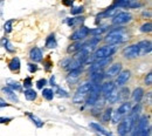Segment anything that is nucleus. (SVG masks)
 Wrapping results in <instances>:
<instances>
[{
  "mask_svg": "<svg viewBox=\"0 0 152 136\" xmlns=\"http://www.w3.org/2000/svg\"><path fill=\"white\" fill-rule=\"evenodd\" d=\"M117 51V45H109V46H104V47H101L98 49H96L94 52V54L91 55V58L87 59L86 62H90L93 63L94 61H97V60H102V59L109 58V57H113Z\"/></svg>",
  "mask_w": 152,
  "mask_h": 136,
  "instance_id": "f257e3e1",
  "label": "nucleus"
},
{
  "mask_svg": "<svg viewBox=\"0 0 152 136\" xmlns=\"http://www.w3.org/2000/svg\"><path fill=\"white\" fill-rule=\"evenodd\" d=\"M94 82H84V83H82V85H80L78 86V88H77V90H76V93L74 94V96H73V102L75 103V104H80V103H83V101L86 100V97L87 95L89 94V92L93 89V87H94Z\"/></svg>",
  "mask_w": 152,
  "mask_h": 136,
  "instance_id": "f03ea898",
  "label": "nucleus"
},
{
  "mask_svg": "<svg viewBox=\"0 0 152 136\" xmlns=\"http://www.w3.org/2000/svg\"><path fill=\"white\" fill-rule=\"evenodd\" d=\"M133 129L138 133L139 136H150V134H151V126H150L149 117L145 116V115L139 117L137 123L134 124Z\"/></svg>",
  "mask_w": 152,
  "mask_h": 136,
  "instance_id": "7ed1b4c3",
  "label": "nucleus"
},
{
  "mask_svg": "<svg viewBox=\"0 0 152 136\" xmlns=\"http://www.w3.org/2000/svg\"><path fill=\"white\" fill-rule=\"evenodd\" d=\"M123 29H124V27H118L117 29L111 31V32L105 37L104 41H105L107 43H109V45H119V43L124 42L125 40L128 39V37L123 33Z\"/></svg>",
  "mask_w": 152,
  "mask_h": 136,
  "instance_id": "20e7f679",
  "label": "nucleus"
},
{
  "mask_svg": "<svg viewBox=\"0 0 152 136\" xmlns=\"http://www.w3.org/2000/svg\"><path fill=\"white\" fill-rule=\"evenodd\" d=\"M131 108H132L131 102H123V103L115 110V113H113V116H111L113 122H114V123H118L119 121H122L124 117H126V115L130 113Z\"/></svg>",
  "mask_w": 152,
  "mask_h": 136,
  "instance_id": "39448f33",
  "label": "nucleus"
},
{
  "mask_svg": "<svg viewBox=\"0 0 152 136\" xmlns=\"http://www.w3.org/2000/svg\"><path fill=\"white\" fill-rule=\"evenodd\" d=\"M99 95H101V86L99 83H95L93 89L89 92V94L86 97V103L87 106H95V103H97L98 99H99Z\"/></svg>",
  "mask_w": 152,
  "mask_h": 136,
  "instance_id": "423d86ee",
  "label": "nucleus"
},
{
  "mask_svg": "<svg viewBox=\"0 0 152 136\" xmlns=\"http://www.w3.org/2000/svg\"><path fill=\"white\" fill-rule=\"evenodd\" d=\"M132 20V15L129 12H119L113 18V24L114 25H124L128 24Z\"/></svg>",
  "mask_w": 152,
  "mask_h": 136,
  "instance_id": "0eeeda50",
  "label": "nucleus"
},
{
  "mask_svg": "<svg viewBox=\"0 0 152 136\" xmlns=\"http://www.w3.org/2000/svg\"><path fill=\"white\" fill-rule=\"evenodd\" d=\"M123 57L125 59H136L139 57V47L138 45H130L123 49Z\"/></svg>",
  "mask_w": 152,
  "mask_h": 136,
  "instance_id": "6e6552de",
  "label": "nucleus"
},
{
  "mask_svg": "<svg viewBox=\"0 0 152 136\" xmlns=\"http://www.w3.org/2000/svg\"><path fill=\"white\" fill-rule=\"evenodd\" d=\"M89 28L88 27H86V26H82L81 28H78L77 31H75L72 35H70V40H73V41H81V40H83L84 38H87L88 35H89Z\"/></svg>",
  "mask_w": 152,
  "mask_h": 136,
  "instance_id": "1a4fd4ad",
  "label": "nucleus"
},
{
  "mask_svg": "<svg viewBox=\"0 0 152 136\" xmlns=\"http://www.w3.org/2000/svg\"><path fill=\"white\" fill-rule=\"evenodd\" d=\"M113 61V57H109V58L102 59V60H97L94 61L91 63V67H90V72H95V71H102L105 66H108L110 62Z\"/></svg>",
  "mask_w": 152,
  "mask_h": 136,
  "instance_id": "9d476101",
  "label": "nucleus"
},
{
  "mask_svg": "<svg viewBox=\"0 0 152 136\" xmlns=\"http://www.w3.org/2000/svg\"><path fill=\"white\" fill-rule=\"evenodd\" d=\"M121 69H122V63L118 62V63L111 65V66L107 69V72L104 73V78H115V76H117V75L119 74Z\"/></svg>",
  "mask_w": 152,
  "mask_h": 136,
  "instance_id": "9b49d317",
  "label": "nucleus"
},
{
  "mask_svg": "<svg viewBox=\"0 0 152 136\" xmlns=\"http://www.w3.org/2000/svg\"><path fill=\"white\" fill-rule=\"evenodd\" d=\"M137 45L139 47V57L140 55H146V54H149L151 52L152 45L150 40H143V41L138 42Z\"/></svg>",
  "mask_w": 152,
  "mask_h": 136,
  "instance_id": "f8f14e48",
  "label": "nucleus"
},
{
  "mask_svg": "<svg viewBox=\"0 0 152 136\" xmlns=\"http://www.w3.org/2000/svg\"><path fill=\"white\" fill-rule=\"evenodd\" d=\"M130 75H131V72H130V71H123V72H119V74L117 75V80H116L117 86H119V87L124 86V85L129 81Z\"/></svg>",
  "mask_w": 152,
  "mask_h": 136,
  "instance_id": "ddd939ff",
  "label": "nucleus"
},
{
  "mask_svg": "<svg viewBox=\"0 0 152 136\" xmlns=\"http://www.w3.org/2000/svg\"><path fill=\"white\" fill-rule=\"evenodd\" d=\"M115 87H116V85H115L113 81H109V82L103 83V85L101 86V94L104 96V99H107L108 95L114 90Z\"/></svg>",
  "mask_w": 152,
  "mask_h": 136,
  "instance_id": "4468645a",
  "label": "nucleus"
},
{
  "mask_svg": "<svg viewBox=\"0 0 152 136\" xmlns=\"http://www.w3.org/2000/svg\"><path fill=\"white\" fill-rule=\"evenodd\" d=\"M42 57H43L42 51L40 48H38V47L32 48L31 52H29V58H31V60L33 62H40V61H42Z\"/></svg>",
  "mask_w": 152,
  "mask_h": 136,
  "instance_id": "2eb2a0df",
  "label": "nucleus"
},
{
  "mask_svg": "<svg viewBox=\"0 0 152 136\" xmlns=\"http://www.w3.org/2000/svg\"><path fill=\"white\" fill-rule=\"evenodd\" d=\"M81 73H82L81 68L73 69V71H69V74H68V76H67V81H68V83H69V85H73V83L77 82V80L80 79Z\"/></svg>",
  "mask_w": 152,
  "mask_h": 136,
  "instance_id": "dca6fc26",
  "label": "nucleus"
},
{
  "mask_svg": "<svg viewBox=\"0 0 152 136\" xmlns=\"http://www.w3.org/2000/svg\"><path fill=\"white\" fill-rule=\"evenodd\" d=\"M2 93L8 97L11 101H13V102H18V101H19V97L15 94V92L12 90V89H11L10 87H7V86H6V87H2Z\"/></svg>",
  "mask_w": 152,
  "mask_h": 136,
  "instance_id": "f3484780",
  "label": "nucleus"
},
{
  "mask_svg": "<svg viewBox=\"0 0 152 136\" xmlns=\"http://www.w3.org/2000/svg\"><path fill=\"white\" fill-rule=\"evenodd\" d=\"M90 128H93V129H95L96 132H98L99 134H102V135L104 136H114L110 132H108L105 128H103L99 123H97V122H91L90 123Z\"/></svg>",
  "mask_w": 152,
  "mask_h": 136,
  "instance_id": "a211bd4d",
  "label": "nucleus"
},
{
  "mask_svg": "<svg viewBox=\"0 0 152 136\" xmlns=\"http://www.w3.org/2000/svg\"><path fill=\"white\" fill-rule=\"evenodd\" d=\"M131 96H132V100L136 102V103H139V102L142 101V99L144 97V89H143L142 87L136 88V89L132 92Z\"/></svg>",
  "mask_w": 152,
  "mask_h": 136,
  "instance_id": "6ab92c4d",
  "label": "nucleus"
},
{
  "mask_svg": "<svg viewBox=\"0 0 152 136\" xmlns=\"http://www.w3.org/2000/svg\"><path fill=\"white\" fill-rule=\"evenodd\" d=\"M90 73H91L90 80H91V82H94V83H99V82L104 79V73L101 72V71H95V72H90Z\"/></svg>",
  "mask_w": 152,
  "mask_h": 136,
  "instance_id": "aec40b11",
  "label": "nucleus"
},
{
  "mask_svg": "<svg viewBox=\"0 0 152 136\" xmlns=\"http://www.w3.org/2000/svg\"><path fill=\"white\" fill-rule=\"evenodd\" d=\"M6 83H7V87H10L12 90H15V92H20L21 89H22V86L20 85L18 81H14V80H12V79H8L7 81H6Z\"/></svg>",
  "mask_w": 152,
  "mask_h": 136,
  "instance_id": "412c9836",
  "label": "nucleus"
},
{
  "mask_svg": "<svg viewBox=\"0 0 152 136\" xmlns=\"http://www.w3.org/2000/svg\"><path fill=\"white\" fill-rule=\"evenodd\" d=\"M8 68L12 71V72H18L20 69V59L19 58H13L11 61H10V63H8Z\"/></svg>",
  "mask_w": 152,
  "mask_h": 136,
  "instance_id": "4be33fe9",
  "label": "nucleus"
},
{
  "mask_svg": "<svg viewBox=\"0 0 152 136\" xmlns=\"http://www.w3.org/2000/svg\"><path fill=\"white\" fill-rule=\"evenodd\" d=\"M117 133L119 136H126L128 135V130H126V126H125V121L124 118L122 121H119V124L117 127Z\"/></svg>",
  "mask_w": 152,
  "mask_h": 136,
  "instance_id": "5701e85b",
  "label": "nucleus"
},
{
  "mask_svg": "<svg viewBox=\"0 0 152 136\" xmlns=\"http://www.w3.org/2000/svg\"><path fill=\"white\" fill-rule=\"evenodd\" d=\"M57 46V41L55 38V34H50L46 40V47L47 48H55Z\"/></svg>",
  "mask_w": 152,
  "mask_h": 136,
  "instance_id": "b1692460",
  "label": "nucleus"
},
{
  "mask_svg": "<svg viewBox=\"0 0 152 136\" xmlns=\"http://www.w3.org/2000/svg\"><path fill=\"white\" fill-rule=\"evenodd\" d=\"M109 103H116L117 101H118V89L115 87L114 88V90L108 95V97L105 99Z\"/></svg>",
  "mask_w": 152,
  "mask_h": 136,
  "instance_id": "393cba45",
  "label": "nucleus"
},
{
  "mask_svg": "<svg viewBox=\"0 0 152 136\" xmlns=\"http://www.w3.org/2000/svg\"><path fill=\"white\" fill-rule=\"evenodd\" d=\"M81 48H83V43H82L81 41H75V43H73V45H70V46L68 47L67 52H68V53H74V52L80 51Z\"/></svg>",
  "mask_w": 152,
  "mask_h": 136,
  "instance_id": "a878e982",
  "label": "nucleus"
},
{
  "mask_svg": "<svg viewBox=\"0 0 152 136\" xmlns=\"http://www.w3.org/2000/svg\"><path fill=\"white\" fill-rule=\"evenodd\" d=\"M27 116L33 121V123H34L38 128H42V127H43V121H42L41 118H39L37 115H33V114H31V113H27Z\"/></svg>",
  "mask_w": 152,
  "mask_h": 136,
  "instance_id": "bb28decb",
  "label": "nucleus"
},
{
  "mask_svg": "<svg viewBox=\"0 0 152 136\" xmlns=\"http://www.w3.org/2000/svg\"><path fill=\"white\" fill-rule=\"evenodd\" d=\"M115 13H116V6H113L108 10H105L103 13L98 14V18H108V17H113Z\"/></svg>",
  "mask_w": 152,
  "mask_h": 136,
  "instance_id": "cd10ccee",
  "label": "nucleus"
},
{
  "mask_svg": "<svg viewBox=\"0 0 152 136\" xmlns=\"http://www.w3.org/2000/svg\"><path fill=\"white\" fill-rule=\"evenodd\" d=\"M25 97L28 100V101H34L37 99V92L34 89H31L28 88L27 90H25Z\"/></svg>",
  "mask_w": 152,
  "mask_h": 136,
  "instance_id": "c85d7f7f",
  "label": "nucleus"
},
{
  "mask_svg": "<svg viewBox=\"0 0 152 136\" xmlns=\"http://www.w3.org/2000/svg\"><path fill=\"white\" fill-rule=\"evenodd\" d=\"M42 96L45 97L46 100H48V101H52L53 97H54V92H53V89H49V88L42 89Z\"/></svg>",
  "mask_w": 152,
  "mask_h": 136,
  "instance_id": "c756f323",
  "label": "nucleus"
},
{
  "mask_svg": "<svg viewBox=\"0 0 152 136\" xmlns=\"http://www.w3.org/2000/svg\"><path fill=\"white\" fill-rule=\"evenodd\" d=\"M83 20H84V18H83V17L70 18V19H67V24H68V26H70V27H74V26H75V25H77V24H81Z\"/></svg>",
  "mask_w": 152,
  "mask_h": 136,
  "instance_id": "7c9ffc66",
  "label": "nucleus"
},
{
  "mask_svg": "<svg viewBox=\"0 0 152 136\" xmlns=\"http://www.w3.org/2000/svg\"><path fill=\"white\" fill-rule=\"evenodd\" d=\"M111 116H113V109L111 108H107L105 112L103 113L102 120H103V122H109L111 120Z\"/></svg>",
  "mask_w": 152,
  "mask_h": 136,
  "instance_id": "2f4dec72",
  "label": "nucleus"
},
{
  "mask_svg": "<svg viewBox=\"0 0 152 136\" xmlns=\"http://www.w3.org/2000/svg\"><path fill=\"white\" fill-rule=\"evenodd\" d=\"M130 94V90L129 88H123L121 92H118V100H123V99H126Z\"/></svg>",
  "mask_w": 152,
  "mask_h": 136,
  "instance_id": "473e14b6",
  "label": "nucleus"
},
{
  "mask_svg": "<svg viewBox=\"0 0 152 136\" xmlns=\"http://www.w3.org/2000/svg\"><path fill=\"white\" fill-rule=\"evenodd\" d=\"M13 22H14V20L13 19L7 20V21L5 22V25H4V29H5L6 33H11V32H12V25H13Z\"/></svg>",
  "mask_w": 152,
  "mask_h": 136,
  "instance_id": "72a5a7b5",
  "label": "nucleus"
},
{
  "mask_svg": "<svg viewBox=\"0 0 152 136\" xmlns=\"http://www.w3.org/2000/svg\"><path fill=\"white\" fill-rule=\"evenodd\" d=\"M151 29H152L151 22H145L144 25L140 26V32H143V33H150Z\"/></svg>",
  "mask_w": 152,
  "mask_h": 136,
  "instance_id": "f704fd0d",
  "label": "nucleus"
},
{
  "mask_svg": "<svg viewBox=\"0 0 152 136\" xmlns=\"http://www.w3.org/2000/svg\"><path fill=\"white\" fill-rule=\"evenodd\" d=\"M105 29H107V27H105V26H103V27H97V28L93 29V31H89V34H93V35H99V34H102Z\"/></svg>",
  "mask_w": 152,
  "mask_h": 136,
  "instance_id": "c9c22d12",
  "label": "nucleus"
},
{
  "mask_svg": "<svg viewBox=\"0 0 152 136\" xmlns=\"http://www.w3.org/2000/svg\"><path fill=\"white\" fill-rule=\"evenodd\" d=\"M55 88H56V92H57V94H58V96H61V97H68V96H69V95H68V93H67L66 90L61 89L60 87L55 86Z\"/></svg>",
  "mask_w": 152,
  "mask_h": 136,
  "instance_id": "e433bc0d",
  "label": "nucleus"
},
{
  "mask_svg": "<svg viewBox=\"0 0 152 136\" xmlns=\"http://www.w3.org/2000/svg\"><path fill=\"white\" fill-rule=\"evenodd\" d=\"M47 85V80L46 79H40L38 82H37V87L39 89H43V87Z\"/></svg>",
  "mask_w": 152,
  "mask_h": 136,
  "instance_id": "4c0bfd02",
  "label": "nucleus"
},
{
  "mask_svg": "<svg viewBox=\"0 0 152 136\" xmlns=\"http://www.w3.org/2000/svg\"><path fill=\"white\" fill-rule=\"evenodd\" d=\"M82 11H83V7L82 6H77V7H74L70 12H72V14H80V13H82Z\"/></svg>",
  "mask_w": 152,
  "mask_h": 136,
  "instance_id": "58836bf2",
  "label": "nucleus"
},
{
  "mask_svg": "<svg viewBox=\"0 0 152 136\" xmlns=\"http://www.w3.org/2000/svg\"><path fill=\"white\" fill-rule=\"evenodd\" d=\"M145 85L146 86H151L152 85V73H148V75L145 76Z\"/></svg>",
  "mask_w": 152,
  "mask_h": 136,
  "instance_id": "ea45409f",
  "label": "nucleus"
},
{
  "mask_svg": "<svg viewBox=\"0 0 152 136\" xmlns=\"http://www.w3.org/2000/svg\"><path fill=\"white\" fill-rule=\"evenodd\" d=\"M28 71L31 73H35L38 71V66L35 63H28Z\"/></svg>",
  "mask_w": 152,
  "mask_h": 136,
  "instance_id": "a19ab883",
  "label": "nucleus"
},
{
  "mask_svg": "<svg viewBox=\"0 0 152 136\" xmlns=\"http://www.w3.org/2000/svg\"><path fill=\"white\" fill-rule=\"evenodd\" d=\"M70 61H72V58H67V59H64L63 61H61V67H63V68H67V67L69 66V63H70Z\"/></svg>",
  "mask_w": 152,
  "mask_h": 136,
  "instance_id": "79ce46f5",
  "label": "nucleus"
},
{
  "mask_svg": "<svg viewBox=\"0 0 152 136\" xmlns=\"http://www.w3.org/2000/svg\"><path fill=\"white\" fill-rule=\"evenodd\" d=\"M23 86H25L26 88H31V87H32V79L31 78L25 79V81H23Z\"/></svg>",
  "mask_w": 152,
  "mask_h": 136,
  "instance_id": "37998d69",
  "label": "nucleus"
},
{
  "mask_svg": "<svg viewBox=\"0 0 152 136\" xmlns=\"http://www.w3.org/2000/svg\"><path fill=\"white\" fill-rule=\"evenodd\" d=\"M12 121V117H0V123H8Z\"/></svg>",
  "mask_w": 152,
  "mask_h": 136,
  "instance_id": "c03bdc74",
  "label": "nucleus"
},
{
  "mask_svg": "<svg viewBox=\"0 0 152 136\" xmlns=\"http://www.w3.org/2000/svg\"><path fill=\"white\" fill-rule=\"evenodd\" d=\"M4 107H8V103H6V101L0 97V108H4Z\"/></svg>",
  "mask_w": 152,
  "mask_h": 136,
  "instance_id": "a18cd8bd",
  "label": "nucleus"
},
{
  "mask_svg": "<svg viewBox=\"0 0 152 136\" xmlns=\"http://www.w3.org/2000/svg\"><path fill=\"white\" fill-rule=\"evenodd\" d=\"M50 83H52V86H53V87H55V86H56V83H55V76H54V75L50 78Z\"/></svg>",
  "mask_w": 152,
  "mask_h": 136,
  "instance_id": "49530a36",
  "label": "nucleus"
},
{
  "mask_svg": "<svg viewBox=\"0 0 152 136\" xmlns=\"http://www.w3.org/2000/svg\"><path fill=\"white\" fill-rule=\"evenodd\" d=\"M130 133H131V135H130V136H139V135H138V133H137V132H136L133 128H132V130H131Z\"/></svg>",
  "mask_w": 152,
  "mask_h": 136,
  "instance_id": "de8ad7c7",
  "label": "nucleus"
},
{
  "mask_svg": "<svg viewBox=\"0 0 152 136\" xmlns=\"http://www.w3.org/2000/svg\"><path fill=\"white\" fill-rule=\"evenodd\" d=\"M124 0H115V6H118L121 2H123Z\"/></svg>",
  "mask_w": 152,
  "mask_h": 136,
  "instance_id": "09e8293b",
  "label": "nucleus"
}]
</instances>
